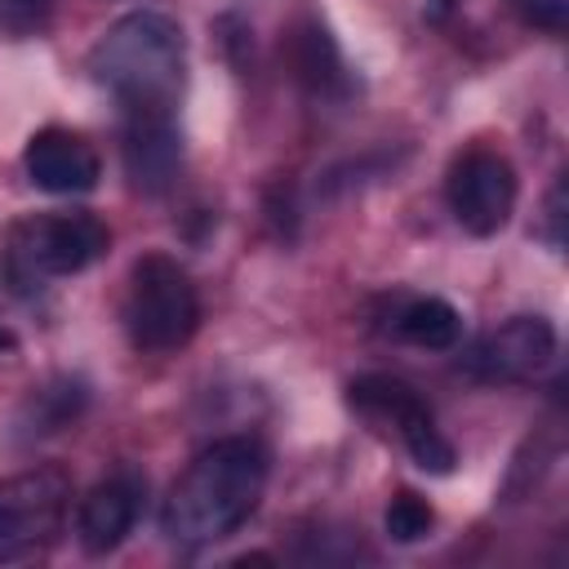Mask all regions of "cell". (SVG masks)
Segmentation results:
<instances>
[{"label": "cell", "mask_w": 569, "mask_h": 569, "mask_svg": "<svg viewBox=\"0 0 569 569\" xmlns=\"http://www.w3.org/2000/svg\"><path fill=\"white\" fill-rule=\"evenodd\" d=\"M271 453L258 436H222L204 445L160 502V533L173 547H213L249 525L267 493Z\"/></svg>", "instance_id": "6da1fadb"}, {"label": "cell", "mask_w": 569, "mask_h": 569, "mask_svg": "<svg viewBox=\"0 0 569 569\" xmlns=\"http://www.w3.org/2000/svg\"><path fill=\"white\" fill-rule=\"evenodd\" d=\"M89 76L120 116H178L187 89V36L160 9L120 13L89 49Z\"/></svg>", "instance_id": "7a4b0ae2"}, {"label": "cell", "mask_w": 569, "mask_h": 569, "mask_svg": "<svg viewBox=\"0 0 569 569\" xmlns=\"http://www.w3.org/2000/svg\"><path fill=\"white\" fill-rule=\"evenodd\" d=\"M111 249V227L93 209H49L27 213L4 231L0 244V284L13 298H36L49 280L80 276L102 262Z\"/></svg>", "instance_id": "3957f363"}, {"label": "cell", "mask_w": 569, "mask_h": 569, "mask_svg": "<svg viewBox=\"0 0 569 569\" xmlns=\"http://www.w3.org/2000/svg\"><path fill=\"white\" fill-rule=\"evenodd\" d=\"M120 325L133 351L169 356L187 347L200 329V293L187 267L169 253H142L129 267V289L120 302Z\"/></svg>", "instance_id": "277c9868"}, {"label": "cell", "mask_w": 569, "mask_h": 569, "mask_svg": "<svg viewBox=\"0 0 569 569\" xmlns=\"http://www.w3.org/2000/svg\"><path fill=\"white\" fill-rule=\"evenodd\" d=\"M71 516V480L58 467H31L0 480V565L44 556Z\"/></svg>", "instance_id": "5b68a950"}, {"label": "cell", "mask_w": 569, "mask_h": 569, "mask_svg": "<svg viewBox=\"0 0 569 569\" xmlns=\"http://www.w3.org/2000/svg\"><path fill=\"white\" fill-rule=\"evenodd\" d=\"M347 409L369 418V422L396 427V436L405 440V449H409L418 471L449 476L458 467V449L436 427L431 405L405 378H391V373H360V378H351L347 382Z\"/></svg>", "instance_id": "8992f818"}, {"label": "cell", "mask_w": 569, "mask_h": 569, "mask_svg": "<svg viewBox=\"0 0 569 569\" xmlns=\"http://www.w3.org/2000/svg\"><path fill=\"white\" fill-rule=\"evenodd\" d=\"M516 196H520V182L502 151H493V147L453 151V160L445 169V204L467 236H476V240L498 236L511 222Z\"/></svg>", "instance_id": "52a82bcc"}, {"label": "cell", "mask_w": 569, "mask_h": 569, "mask_svg": "<svg viewBox=\"0 0 569 569\" xmlns=\"http://www.w3.org/2000/svg\"><path fill=\"white\" fill-rule=\"evenodd\" d=\"M462 347V342H458ZM556 356V325L547 316H507L498 329L462 347L458 369L476 382H529Z\"/></svg>", "instance_id": "ba28073f"}, {"label": "cell", "mask_w": 569, "mask_h": 569, "mask_svg": "<svg viewBox=\"0 0 569 569\" xmlns=\"http://www.w3.org/2000/svg\"><path fill=\"white\" fill-rule=\"evenodd\" d=\"M280 53H284V67L302 93H311L320 102H347L356 93V76L347 67L329 22L316 9L293 13V22L284 27Z\"/></svg>", "instance_id": "9c48e42d"}, {"label": "cell", "mask_w": 569, "mask_h": 569, "mask_svg": "<svg viewBox=\"0 0 569 569\" xmlns=\"http://www.w3.org/2000/svg\"><path fill=\"white\" fill-rule=\"evenodd\" d=\"M147 502V476L138 467H116L76 502V542L84 556H111L138 525Z\"/></svg>", "instance_id": "30bf717a"}, {"label": "cell", "mask_w": 569, "mask_h": 569, "mask_svg": "<svg viewBox=\"0 0 569 569\" xmlns=\"http://www.w3.org/2000/svg\"><path fill=\"white\" fill-rule=\"evenodd\" d=\"M120 164L138 196H169L182 173L178 116H120Z\"/></svg>", "instance_id": "8fae6325"}, {"label": "cell", "mask_w": 569, "mask_h": 569, "mask_svg": "<svg viewBox=\"0 0 569 569\" xmlns=\"http://www.w3.org/2000/svg\"><path fill=\"white\" fill-rule=\"evenodd\" d=\"M22 169H27L31 187H40L49 196H84L102 178V160L84 142V133L62 129V124H44L27 138Z\"/></svg>", "instance_id": "7c38bea8"}, {"label": "cell", "mask_w": 569, "mask_h": 569, "mask_svg": "<svg viewBox=\"0 0 569 569\" xmlns=\"http://www.w3.org/2000/svg\"><path fill=\"white\" fill-rule=\"evenodd\" d=\"M378 329L422 351H453L462 342V311L436 293H391L382 298Z\"/></svg>", "instance_id": "4fadbf2b"}, {"label": "cell", "mask_w": 569, "mask_h": 569, "mask_svg": "<svg viewBox=\"0 0 569 569\" xmlns=\"http://www.w3.org/2000/svg\"><path fill=\"white\" fill-rule=\"evenodd\" d=\"M89 400H93L89 378H80V373H58V378H49L44 387H36V391L22 400V409H18V418H13V436H18V440L58 436V431H67V427H76V422L84 418Z\"/></svg>", "instance_id": "5bb4252c"}, {"label": "cell", "mask_w": 569, "mask_h": 569, "mask_svg": "<svg viewBox=\"0 0 569 569\" xmlns=\"http://www.w3.org/2000/svg\"><path fill=\"white\" fill-rule=\"evenodd\" d=\"M382 525H387V538L391 542H422L431 529H436V511H431V502L422 498V493H413V489H396V498L387 502V516H382Z\"/></svg>", "instance_id": "9a60e30c"}, {"label": "cell", "mask_w": 569, "mask_h": 569, "mask_svg": "<svg viewBox=\"0 0 569 569\" xmlns=\"http://www.w3.org/2000/svg\"><path fill=\"white\" fill-rule=\"evenodd\" d=\"M49 13H53V0H0V36L9 40L40 36Z\"/></svg>", "instance_id": "2e32d148"}, {"label": "cell", "mask_w": 569, "mask_h": 569, "mask_svg": "<svg viewBox=\"0 0 569 569\" xmlns=\"http://www.w3.org/2000/svg\"><path fill=\"white\" fill-rule=\"evenodd\" d=\"M213 31H218V44H222L227 62L244 76L249 62H253V31H249V22H244L240 13H222V18L213 22Z\"/></svg>", "instance_id": "e0dca14e"}, {"label": "cell", "mask_w": 569, "mask_h": 569, "mask_svg": "<svg viewBox=\"0 0 569 569\" xmlns=\"http://www.w3.org/2000/svg\"><path fill=\"white\" fill-rule=\"evenodd\" d=\"M511 9L520 13L525 27H538L551 36L565 31V0H511Z\"/></svg>", "instance_id": "ac0fdd59"}, {"label": "cell", "mask_w": 569, "mask_h": 569, "mask_svg": "<svg viewBox=\"0 0 569 569\" xmlns=\"http://www.w3.org/2000/svg\"><path fill=\"white\" fill-rule=\"evenodd\" d=\"M542 218H547V231H542V236H547V244L560 253V249H565V231H560V227H565V178L551 182L547 204H542Z\"/></svg>", "instance_id": "d6986e66"}, {"label": "cell", "mask_w": 569, "mask_h": 569, "mask_svg": "<svg viewBox=\"0 0 569 569\" xmlns=\"http://www.w3.org/2000/svg\"><path fill=\"white\" fill-rule=\"evenodd\" d=\"M13 351H18V338H13L9 329H0V360H4V356H13Z\"/></svg>", "instance_id": "ffe728a7"}]
</instances>
